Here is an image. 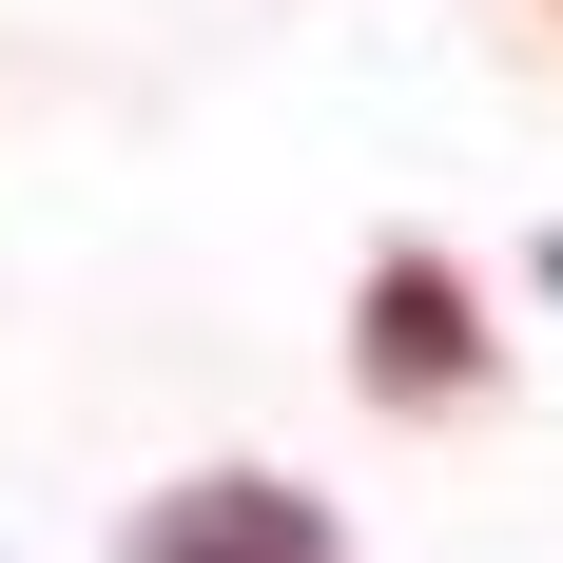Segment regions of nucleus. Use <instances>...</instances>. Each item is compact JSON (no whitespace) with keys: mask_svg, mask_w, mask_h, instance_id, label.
Listing matches in <instances>:
<instances>
[{"mask_svg":"<svg viewBox=\"0 0 563 563\" xmlns=\"http://www.w3.org/2000/svg\"><path fill=\"white\" fill-rule=\"evenodd\" d=\"M117 563H350V544H331L311 486H273V466H195V486H156V506L117 525Z\"/></svg>","mask_w":563,"mask_h":563,"instance_id":"obj_1","label":"nucleus"},{"mask_svg":"<svg viewBox=\"0 0 563 563\" xmlns=\"http://www.w3.org/2000/svg\"><path fill=\"white\" fill-rule=\"evenodd\" d=\"M350 369L389 408H466L486 389V311H466L448 253H369V331H350Z\"/></svg>","mask_w":563,"mask_h":563,"instance_id":"obj_2","label":"nucleus"},{"mask_svg":"<svg viewBox=\"0 0 563 563\" xmlns=\"http://www.w3.org/2000/svg\"><path fill=\"white\" fill-rule=\"evenodd\" d=\"M544 273H563V253H544Z\"/></svg>","mask_w":563,"mask_h":563,"instance_id":"obj_3","label":"nucleus"}]
</instances>
